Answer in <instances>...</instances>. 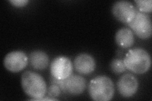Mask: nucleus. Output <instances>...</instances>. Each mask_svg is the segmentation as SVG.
<instances>
[{"label": "nucleus", "mask_w": 152, "mask_h": 101, "mask_svg": "<svg viewBox=\"0 0 152 101\" xmlns=\"http://www.w3.org/2000/svg\"><path fill=\"white\" fill-rule=\"evenodd\" d=\"M21 85L23 92L31 97V100L43 98L47 93L45 80L42 76L34 71L23 72L21 77Z\"/></svg>", "instance_id": "nucleus-1"}, {"label": "nucleus", "mask_w": 152, "mask_h": 101, "mask_svg": "<svg viewBox=\"0 0 152 101\" xmlns=\"http://www.w3.org/2000/svg\"><path fill=\"white\" fill-rule=\"evenodd\" d=\"M123 61L126 69L138 75L146 73L150 70L151 64L150 54L140 47L130 49Z\"/></svg>", "instance_id": "nucleus-2"}, {"label": "nucleus", "mask_w": 152, "mask_h": 101, "mask_svg": "<svg viewBox=\"0 0 152 101\" xmlns=\"http://www.w3.org/2000/svg\"><path fill=\"white\" fill-rule=\"evenodd\" d=\"M88 92L90 97L96 101L110 100L115 94V86L107 76H98L89 82Z\"/></svg>", "instance_id": "nucleus-3"}, {"label": "nucleus", "mask_w": 152, "mask_h": 101, "mask_svg": "<svg viewBox=\"0 0 152 101\" xmlns=\"http://www.w3.org/2000/svg\"><path fill=\"white\" fill-rule=\"evenodd\" d=\"M130 29L141 39H147L151 36L152 23L150 17L146 13L137 12L132 20L128 23Z\"/></svg>", "instance_id": "nucleus-4"}, {"label": "nucleus", "mask_w": 152, "mask_h": 101, "mask_svg": "<svg viewBox=\"0 0 152 101\" xmlns=\"http://www.w3.org/2000/svg\"><path fill=\"white\" fill-rule=\"evenodd\" d=\"M113 15L119 22L128 24L134 18L137 13V9L133 4L128 1H116L112 8Z\"/></svg>", "instance_id": "nucleus-5"}, {"label": "nucleus", "mask_w": 152, "mask_h": 101, "mask_svg": "<svg viewBox=\"0 0 152 101\" xmlns=\"http://www.w3.org/2000/svg\"><path fill=\"white\" fill-rule=\"evenodd\" d=\"M72 62L66 57H56L51 63V74L56 79L66 80L72 75Z\"/></svg>", "instance_id": "nucleus-6"}, {"label": "nucleus", "mask_w": 152, "mask_h": 101, "mask_svg": "<svg viewBox=\"0 0 152 101\" xmlns=\"http://www.w3.org/2000/svg\"><path fill=\"white\" fill-rule=\"evenodd\" d=\"M28 59L27 54L22 51L10 52L3 60L5 68L12 73H18L26 68Z\"/></svg>", "instance_id": "nucleus-7"}, {"label": "nucleus", "mask_w": 152, "mask_h": 101, "mask_svg": "<svg viewBox=\"0 0 152 101\" xmlns=\"http://www.w3.org/2000/svg\"><path fill=\"white\" fill-rule=\"evenodd\" d=\"M117 90L121 96L125 98L132 97L138 89V81L132 74L122 75L117 81Z\"/></svg>", "instance_id": "nucleus-8"}, {"label": "nucleus", "mask_w": 152, "mask_h": 101, "mask_svg": "<svg viewBox=\"0 0 152 101\" xmlns=\"http://www.w3.org/2000/svg\"><path fill=\"white\" fill-rule=\"evenodd\" d=\"M75 70L81 75H89L96 68V61L89 54L82 53L76 56L74 61Z\"/></svg>", "instance_id": "nucleus-9"}, {"label": "nucleus", "mask_w": 152, "mask_h": 101, "mask_svg": "<svg viewBox=\"0 0 152 101\" xmlns=\"http://www.w3.org/2000/svg\"><path fill=\"white\" fill-rule=\"evenodd\" d=\"M66 92L77 95L84 92L86 87V81L80 75H71L65 80Z\"/></svg>", "instance_id": "nucleus-10"}, {"label": "nucleus", "mask_w": 152, "mask_h": 101, "mask_svg": "<svg viewBox=\"0 0 152 101\" xmlns=\"http://www.w3.org/2000/svg\"><path fill=\"white\" fill-rule=\"evenodd\" d=\"M115 40L116 44L119 47L124 49L129 48L134 43V33L129 28H121L116 32Z\"/></svg>", "instance_id": "nucleus-11"}, {"label": "nucleus", "mask_w": 152, "mask_h": 101, "mask_svg": "<svg viewBox=\"0 0 152 101\" xmlns=\"http://www.w3.org/2000/svg\"><path fill=\"white\" fill-rule=\"evenodd\" d=\"M32 67L37 70H45L49 65V56L44 51L37 50L32 51L29 56Z\"/></svg>", "instance_id": "nucleus-12"}, {"label": "nucleus", "mask_w": 152, "mask_h": 101, "mask_svg": "<svg viewBox=\"0 0 152 101\" xmlns=\"http://www.w3.org/2000/svg\"><path fill=\"white\" fill-rule=\"evenodd\" d=\"M111 71L117 75L124 73L126 70V67L124 61L120 59H114L112 61L110 65Z\"/></svg>", "instance_id": "nucleus-13"}, {"label": "nucleus", "mask_w": 152, "mask_h": 101, "mask_svg": "<svg viewBox=\"0 0 152 101\" xmlns=\"http://www.w3.org/2000/svg\"><path fill=\"white\" fill-rule=\"evenodd\" d=\"M136 7L141 13H151L152 11L151 0H135Z\"/></svg>", "instance_id": "nucleus-14"}, {"label": "nucleus", "mask_w": 152, "mask_h": 101, "mask_svg": "<svg viewBox=\"0 0 152 101\" xmlns=\"http://www.w3.org/2000/svg\"><path fill=\"white\" fill-rule=\"evenodd\" d=\"M61 90L59 87V86L53 84V85L50 86L48 90H47L48 95L49 97H58L61 94Z\"/></svg>", "instance_id": "nucleus-15"}, {"label": "nucleus", "mask_w": 152, "mask_h": 101, "mask_svg": "<svg viewBox=\"0 0 152 101\" xmlns=\"http://www.w3.org/2000/svg\"><path fill=\"white\" fill-rule=\"evenodd\" d=\"M13 7L20 8L23 7L27 5V4L28 3V0H11L9 1Z\"/></svg>", "instance_id": "nucleus-16"}]
</instances>
